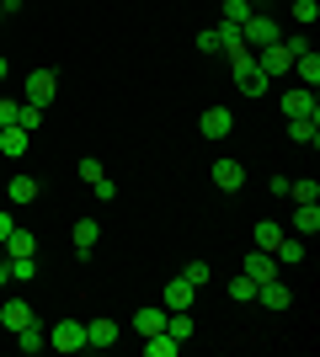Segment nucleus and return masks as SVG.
Returning <instances> with one entry per match:
<instances>
[{"instance_id": "obj_1", "label": "nucleus", "mask_w": 320, "mask_h": 357, "mask_svg": "<svg viewBox=\"0 0 320 357\" xmlns=\"http://www.w3.org/2000/svg\"><path fill=\"white\" fill-rule=\"evenodd\" d=\"M241 38H245L251 48H267V43H277V38H283V27H277L267 11H251V16L241 22Z\"/></svg>"}, {"instance_id": "obj_2", "label": "nucleus", "mask_w": 320, "mask_h": 357, "mask_svg": "<svg viewBox=\"0 0 320 357\" xmlns=\"http://www.w3.org/2000/svg\"><path fill=\"white\" fill-rule=\"evenodd\" d=\"M294 59H299V54H294L283 38H277V43H267V48H257V64H261V75H267V80L289 75V70H294Z\"/></svg>"}, {"instance_id": "obj_3", "label": "nucleus", "mask_w": 320, "mask_h": 357, "mask_svg": "<svg viewBox=\"0 0 320 357\" xmlns=\"http://www.w3.org/2000/svg\"><path fill=\"white\" fill-rule=\"evenodd\" d=\"M54 91H59V75H54V70H32L27 80H22V102L48 107V102H54Z\"/></svg>"}, {"instance_id": "obj_4", "label": "nucleus", "mask_w": 320, "mask_h": 357, "mask_svg": "<svg viewBox=\"0 0 320 357\" xmlns=\"http://www.w3.org/2000/svg\"><path fill=\"white\" fill-rule=\"evenodd\" d=\"M48 347L54 352H80L86 347V320H59V326L48 331Z\"/></svg>"}, {"instance_id": "obj_5", "label": "nucleus", "mask_w": 320, "mask_h": 357, "mask_svg": "<svg viewBox=\"0 0 320 357\" xmlns=\"http://www.w3.org/2000/svg\"><path fill=\"white\" fill-rule=\"evenodd\" d=\"M198 134L203 139H229V134H235V112H229V107H203Z\"/></svg>"}, {"instance_id": "obj_6", "label": "nucleus", "mask_w": 320, "mask_h": 357, "mask_svg": "<svg viewBox=\"0 0 320 357\" xmlns=\"http://www.w3.org/2000/svg\"><path fill=\"white\" fill-rule=\"evenodd\" d=\"M283 118H320L315 91H310V86H289V91H283Z\"/></svg>"}, {"instance_id": "obj_7", "label": "nucleus", "mask_w": 320, "mask_h": 357, "mask_svg": "<svg viewBox=\"0 0 320 357\" xmlns=\"http://www.w3.org/2000/svg\"><path fill=\"white\" fill-rule=\"evenodd\" d=\"M208 176H213V187H219V192H241V187H245V165L224 155V160L208 165Z\"/></svg>"}, {"instance_id": "obj_8", "label": "nucleus", "mask_w": 320, "mask_h": 357, "mask_svg": "<svg viewBox=\"0 0 320 357\" xmlns=\"http://www.w3.org/2000/svg\"><path fill=\"white\" fill-rule=\"evenodd\" d=\"M32 320H38V314H32L27 298H0V326L11 331V336H16V331H27Z\"/></svg>"}, {"instance_id": "obj_9", "label": "nucleus", "mask_w": 320, "mask_h": 357, "mask_svg": "<svg viewBox=\"0 0 320 357\" xmlns=\"http://www.w3.org/2000/svg\"><path fill=\"white\" fill-rule=\"evenodd\" d=\"M241 272H245V278H251V283L261 288V283H273V278H277V256H273V251H251Z\"/></svg>"}, {"instance_id": "obj_10", "label": "nucleus", "mask_w": 320, "mask_h": 357, "mask_svg": "<svg viewBox=\"0 0 320 357\" xmlns=\"http://www.w3.org/2000/svg\"><path fill=\"white\" fill-rule=\"evenodd\" d=\"M38 192H43V187H38V176H11V181H6L11 208H32V203H38Z\"/></svg>"}, {"instance_id": "obj_11", "label": "nucleus", "mask_w": 320, "mask_h": 357, "mask_svg": "<svg viewBox=\"0 0 320 357\" xmlns=\"http://www.w3.org/2000/svg\"><path fill=\"white\" fill-rule=\"evenodd\" d=\"M192 298H198V288L187 283V278H171V283L160 288V304H166V310H192Z\"/></svg>"}, {"instance_id": "obj_12", "label": "nucleus", "mask_w": 320, "mask_h": 357, "mask_svg": "<svg viewBox=\"0 0 320 357\" xmlns=\"http://www.w3.org/2000/svg\"><path fill=\"white\" fill-rule=\"evenodd\" d=\"M315 229H320V203H299V208H294V219H289V235L310 240Z\"/></svg>"}, {"instance_id": "obj_13", "label": "nucleus", "mask_w": 320, "mask_h": 357, "mask_svg": "<svg viewBox=\"0 0 320 357\" xmlns=\"http://www.w3.org/2000/svg\"><path fill=\"white\" fill-rule=\"evenodd\" d=\"M118 342V320H107V314H96V320H86V347H112Z\"/></svg>"}, {"instance_id": "obj_14", "label": "nucleus", "mask_w": 320, "mask_h": 357, "mask_svg": "<svg viewBox=\"0 0 320 357\" xmlns=\"http://www.w3.org/2000/svg\"><path fill=\"white\" fill-rule=\"evenodd\" d=\"M0 256H38V235L16 224L11 235H6V245H0Z\"/></svg>"}, {"instance_id": "obj_15", "label": "nucleus", "mask_w": 320, "mask_h": 357, "mask_svg": "<svg viewBox=\"0 0 320 357\" xmlns=\"http://www.w3.org/2000/svg\"><path fill=\"white\" fill-rule=\"evenodd\" d=\"M70 240H75V251H80V256H91V251H96V240H102V224H96V219H75Z\"/></svg>"}, {"instance_id": "obj_16", "label": "nucleus", "mask_w": 320, "mask_h": 357, "mask_svg": "<svg viewBox=\"0 0 320 357\" xmlns=\"http://www.w3.org/2000/svg\"><path fill=\"white\" fill-rule=\"evenodd\" d=\"M27 128H16V123H11V128H0V155H6V160H22V155H27Z\"/></svg>"}, {"instance_id": "obj_17", "label": "nucleus", "mask_w": 320, "mask_h": 357, "mask_svg": "<svg viewBox=\"0 0 320 357\" xmlns=\"http://www.w3.org/2000/svg\"><path fill=\"white\" fill-rule=\"evenodd\" d=\"M134 331L139 336H155V331H166V304H144L134 314Z\"/></svg>"}, {"instance_id": "obj_18", "label": "nucleus", "mask_w": 320, "mask_h": 357, "mask_svg": "<svg viewBox=\"0 0 320 357\" xmlns=\"http://www.w3.org/2000/svg\"><path fill=\"white\" fill-rule=\"evenodd\" d=\"M257 298L267 304V310H289V304H294L289 283H277V278H273V283H261V288H257Z\"/></svg>"}, {"instance_id": "obj_19", "label": "nucleus", "mask_w": 320, "mask_h": 357, "mask_svg": "<svg viewBox=\"0 0 320 357\" xmlns=\"http://www.w3.org/2000/svg\"><path fill=\"white\" fill-rule=\"evenodd\" d=\"M289 139L294 144H320V118H289Z\"/></svg>"}, {"instance_id": "obj_20", "label": "nucleus", "mask_w": 320, "mask_h": 357, "mask_svg": "<svg viewBox=\"0 0 320 357\" xmlns=\"http://www.w3.org/2000/svg\"><path fill=\"white\" fill-rule=\"evenodd\" d=\"M251 240H257V251H273L277 240H283V224H277V219H257V229H251Z\"/></svg>"}, {"instance_id": "obj_21", "label": "nucleus", "mask_w": 320, "mask_h": 357, "mask_svg": "<svg viewBox=\"0 0 320 357\" xmlns=\"http://www.w3.org/2000/svg\"><path fill=\"white\" fill-rule=\"evenodd\" d=\"M176 352H182V342H176V336H166V331L144 336V357H176Z\"/></svg>"}, {"instance_id": "obj_22", "label": "nucleus", "mask_w": 320, "mask_h": 357, "mask_svg": "<svg viewBox=\"0 0 320 357\" xmlns=\"http://www.w3.org/2000/svg\"><path fill=\"white\" fill-rule=\"evenodd\" d=\"M273 256H277V267H283V261H305V240L283 229V240H277V245H273Z\"/></svg>"}, {"instance_id": "obj_23", "label": "nucleus", "mask_w": 320, "mask_h": 357, "mask_svg": "<svg viewBox=\"0 0 320 357\" xmlns=\"http://www.w3.org/2000/svg\"><path fill=\"white\" fill-rule=\"evenodd\" d=\"M294 75H299V86L315 91L320 86V59H315V54H299V59H294Z\"/></svg>"}, {"instance_id": "obj_24", "label": "nucleus", "mask_w": 320, "mask_h": 357, "mask_svg": "<svg viewBox=\"0 0 320 357\" xmlns=\"http://www.w3.org/2000/svg\"><path fill=\"white\" fill-rule=\"evenodd\" d=\"M16 347H22V352H43V347H48V331L32 320L27 331H16Z\"/></svg>"}, {"instance_id": "obj_25", "label": "nucleus", "mask_w": 320, "mask_h": 357, "mask_svg": "<svg viewBox=\"0 0 320 357\" xmlns=\"http://www.w3.org/2000/svg\"><path fill=\"white\" fill-rule=\"evenodd\" d=\"M289 16L299 22V27H315L320 22V0H289Z\"/></svg>"}, {"instance_id": "obj_26", "label": "nucleus", "mask_w": 320, "mask_h": 357, "mask_svg": "<svg viewBox=\"0 0 320 357\" xmlns=\"http://www.w3.org/2000/svg\"><path fill=\"white\" fill-rule=\"evenodd\" d=\"M289 197L294 203H320V187L310 176H299V181H289Z\"/></svg>"}, {"instance_id": "obj_27", "label": "nucleus", "mask_w": 320, "mask_h": 357, "mask_svg": "<svg viewBox=\"0 0 320 357\" xmlns=\"http://www.w3.org/2000/svg\"><path fill=\"white\" fill-rule=\"evenodd\" d=\"M6 261H11L16 283H32V278H38V261H32V256H6Z\"/></svg>"}, {"instance_id": "obj_28", "label": "nucleus", "mask_w": 320, "mask_h": 357, "mask_svg": "<svg viewBox=\"0 0 320 357\" xmlns=\"http://www.w3.org/2000/svg\"><path fill=\"white\" fill-rule=\"evenodd\" d=\"M16 128H43V107H32V102H22V112H16Z\"/></svg>"}, {"instance_id": "obj_29", "label": "nucleus", "mask_w": 320, "mask_h": 357, "mask_svg": "<svg viewBox=\"0 0 320 357\" xmlns=\"http://www.w3.org/2000/svg\"><path fill=\"white\" fill-rule=\"evenodd\" d=\"M251 11H257L251 0H224V22H229V27H241V22H245Z\"/></svg>"}, {"instance_id": "obj_30", "label": "nucleus", "mask_w": 320, "mask_h": 357, "mask_svg": "<svg viewBox=\"0 0 320 357\" xmlns=\"http://www.w3.org/2000/svg\"><path fill=\"white\" fill-rule=\"evenodd\" d=\"M182 278H187L192 288H203V283L213 278V267H208V261H187V267H182Z\"/></svg>"}, {"instance_id": "obj_31", "label": "nucleus", "mask_w": 320, "mask_h": 357, "mask_svg": "<svg viewBox=\"0 0 320 357\" xmlns=\"http://www.w3.org/2000/svg\"><path fill=\"white\" fill-rule=\"evenodd\" d=\"M91 192H96V203H112V197H118V181H112V176H96Z\"/></svg>"}, {"instance_id": "obj_32", "label": "nucleus", "mask_w": 320, "mask_h": 357, "mask_svg": "<svg viewBox=\"0 0 320 357\" xmlns=\"http://www.w3.org/2000/svg\"><path fill=\"white\" fill-rule=\"evenodd\" d=\"M229 298H245V304H251V298H257V283H251V278H235V283H229Z\"/></svg>"}, {"instance_id": "obj_33", "label": "nucleus", "mask_w": 320, "mask_h": 357, "mask_svg": "<svg viewBox=\"0 0 320 357\" xmlns=\"http://www.w3.org/2000/svg\"><path fill=\"white\" fill-rule=\"evenodd\" d=\"M16 112H22V102H16V96H0V128H11Z\"/></svg>"}, {"instance_id": "obj_34", "label": "nucleus", "mask_w": 320, "mask_h": 357, "mask_svg": "<svg viewBox=\"0 0 320 357\" xmlns=\"http://www.w3.org/2000/svg\"><path fill=\"white\" fill-rule=\"evenodd\" d=\"M75 171H80V181H86V187H91L96 176H107V171H102V160H91V155H86V160H80Z\"/></svg>"}, {"instance_id": "obj_35", "label": "nucleus", "mask_w": 320, "mask_h": 357, "mask_svg": "<svg viewBox=\"0 0 320 357\" xmlns=\"http://www.w3.org/2000/svg\"><path fill=\"white\" fill-rule=\"evenodd\" d=\"M198 48H203V54H224V43H219V27L198 32Z\"/></svg>"}, {"instance_id": "obj_36", "label": "nucleus", "mask_w": 320, "mask_h": 357, "mask_svg": "<svg viewBox=\"0 0 320 357\" xmlns=\"http://www.w3.org/2000/svg\"><path fill=\"white\" fill-rule=\"evenodd\" d=\"M289 181H294V176H283V171H273V176H267V192H273V197H289Z\"/></svg>"}, {"instance_id": "obj_37", "label": "nucleus", "mask_w": 320, "mask_h": 357, "mask_svg": "<svg viewBox=\"0 0 320 357\" xmlns=\"http://www.w3.org/2000/svg\"><path fill=\"white\" fill-rule=\"evenodd\" d=\"M11 229H16V219H11V213H0V245H6V235H11Z\"/></svg>"}, {"instance_id": "obj_38", "label": "nucleus", "mask_w": 320, "mask_h": 357, "mask_svg": "<svg viewBox=\"0 0 320 357\" xmlns=\"http://www.w3.org/2000/svg\"><path fill=\"white\" fill-rule=\"evenodd\" d=\"M6 283H11V261L0 256V294H6Z\"/></svg>"}, {"instance_id": "obj_39", "label": "nucleus", "mask_w": 320, "mask_h": 357, "mask_svg": "<svg viewBox=\"0 0 320 357\" xmlns=\"http://www.w3.org/2000/svg\"><path fill=\"white\" fill-rule=\"evenodd\" d=\"M6 75H11V70H6V59H0V80H6Z\"/></svg>"}]
</instances>
